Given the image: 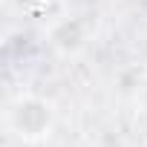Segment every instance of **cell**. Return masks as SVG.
I'll use <instances>...</instances> for the list:
<instances>
[{
	"mask_svg": "<svg viewBox=\"0 0 147 147\" xmlns=\"http://www.w3.org/2000/svg\"><path fill=\"white\" fill-rule=\"evenodd\" d=\"M6 130L20 144H40L52 136L58 124V110L46 95L38 92H18L3 113Z\"/></svg>",
	"mask_w": 147,
	"mask_h": 147,
	"instance_id": "6da1fadb",
	"label": "cell"
},
{
	"mask_svg": "<svg viewBox=\"0 0 147 147\" xmlns=\"http://www.w3.org/2000/svg\"><path fill=\"white\" fill-rule=\"evenodd\" d=\"M46 40L55 52L61 55H78L87 40H90V23L78 15H66V18H58L55 23H49L46 29Z\"/></svg>",
	"mask_w": 147,
	"mask_h": 147,
	"instance_id": "7a4b0ae2",
	"label": "cell"
},
{
	"mask_svg": "<svg viewBox=\"0 0 147 147\" xmlns=\"http://www.w3.org/2000/svg\"><path fill=\"white\" fill-rule=\"evenodd\" d=\"M12 3H15L20 12H35L38 6H43V3H46V0H12Z\"/></svg>",
	"mask_w": 147,
	"mask_h": 147,
	"instance_id": "3957f363",
	"label": "cell"
}]
</instances>
